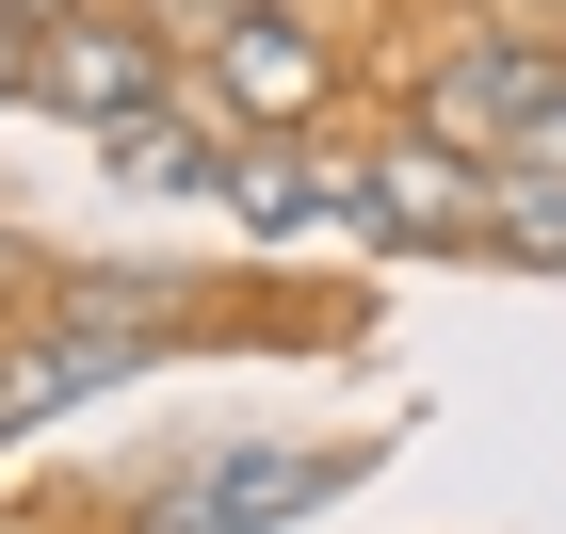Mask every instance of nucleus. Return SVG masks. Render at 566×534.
<instances>
[{
    "instance_id": "nucleus-6",
    "label": "nucleus",
    "mask_w": 566,
    "mask_h": 534,
    "mask_svg": "<svg viewBox=\"0 0 566 534\" xmlns=\"http://www.w3.org/2000/svg\"><path fill=\"white\" fill-rule=\"evenodd\" d=\"M340 486H356V453H211L163 519H195V534H260V519H307V502H340Z\"/></svg>"
},
{
    "instance_id": "nucleus-3",
    "label": "nucleus",
    "mask_w": 566,
    "mask_h": 534,
    "mask_svg": "<svg viewBox=\"0 0 566 534\" xmlns=\"http://www.w3.org/2000/svg\"><path fill=\"white\" fill-rule=\"evenodd\" d=\"M324 82H340V65H324V33H307L292 0H260V17H227V33L195 49V97H211L243 146H292L307 114H324Z\"/></svg>"
},
{
    "instance_id": "nucleus-1",
    "label": "nucleus",
    "mask_w": 566,
    "mask_h": 534,
    "mask_svg": "<svg viewBox=\"0 0 566 534\" xmlns=\"http://www.w3.org/2000/svg\"><path fill=\"white\" fill-rule=\"evenodd\" d=\"M551 114H566V49L518 33V17H485V33H453V49L421 65V130L470 146V163H518Z\"/></svg>"
},
{
    "instance_id": "nucleus-2",
    "label": "nucleus",
    "mask_w": 566,
    "mask_h": 534,
    "mask_svg": "<svg viewBox=\"0 0 566 534\" xmlns=\"http://www.w3.org/2000/svg\"><path fill=\"white\" fill-rule=\"evenodd\" d=\"M356 227L373 243H421V260H485L502 243V163H470V146H437V130L356 146Z\"/></svg>"
},
{
    "instance_id": "nucleus-9",
    "label": "nucleus",
    "mask_w": 566,
    "mask_h": 534,
    "mask_svg": "<svg viewBox=\"0 0 566 534\" xmlns=\"http://www.w3.org/2000/svg\"><path fill=\"white\" fill-rule=\"evenodd\" d=\"M146 17H163V33H195V49H211L227 17H260V0H146Z\"/></svg>"
},
{
    "instance_id": "nucleus-7",
    "label": "nucleus",
    "mask_w": 566,
    "mask_h": 534,
    "mask_svg": "<svg viewBox=\"0 0 566 534\" xmlns=\"http://www.w3.org/2000/svg\"><path fill=\"white\" fill-rule=\"evenodd\" d=\"M227 211L260 227V243H292V227H356V163L340 146H243V163H227Z\"/></svg>"
},
{
    "instance_id": "nucleus-4",
    "label": "nucleus",
    "mask_w": 566,
    "mask_h": 534,
    "mask_svg": "<svg viewBox=\"0 0 566 534\" xmlns=\"http://www.w3.org/2000/svg\"><path fill=\"white\" fill-rule=\"evenodd\" d=\"M33 97H49V114H82V130L114 146L130 114H163V97H178V65H163L146 17H97V0H82V17H49V33H33Z\"/></svg>"
},
{
    "instance_id": "nucleus-12",
    "label": "nucleus",
    "mask_w": 566,
    "mask_h": 534,
    "mask_svg": "<svg viewBox=\"0 0 566 534\" xmlns=\"http://www.w3.org/2000/svg\"><path fill=\"white\" fill-rule=\"evenodd\" d=\"M0 17H17V33H49V17H82V0H0Z\"/></svg>"
},
{
    "instance_id": "nucleus-5",
    "label": "nucleus",
    "mask_w": 566,
    "mask_h": 534,
    "mask_svg": "<svg viewBox=\"0 0 566 534\" xmlns=\"http://www.w3.org/2000/svg\"><path fill=\"white\" fill-rule=\"evenodd\" d=\"M227 163H243V130H227V114H211L195 82H178L163 114H130V130L97 146V178H114V195H163V211H178V195H227Z\"/></svg>"
},
{
    "instance_id": "nucleus-11",
    "label": "nucleus",
    "mask_w": 566,
    "mask_h": 534,
    "mask_svg": "<svg viewBox=\"0 0 566 534\" xmlns=\"http://www.w3.org/2000/svg\"><path fill=\"white\" fill-rule=\"evenodd\" d=\"M0 97H33V33H17V17H0Z\"/></svg>"
},
{
    "instance_id": "nucleus-8",
    "label": "nucleus",
    "mask_w": 566,
    "mask_h": 534,
    "mask_svg": "<svg viewBox=\"0 0 566 534\" xmlns=\"http://www.w3.org/2000/svg\"><path fill=\"white\" fill-rule=\"evenodd\" d=\"M130 373H146V341H82V324H49V341H17V356H0V438H17V421H49V405L130 389Z\"/></svg>"
},
{
    "instance_id": "nucleus-10",
    "label": "nucleus",
    "mask_w": 566,
    "mask_h": 534,
    "mask_svg": "<svg viewBox=\"0 0 566 534\" xmlns=\"http://www.w3.org/2000/svg\"><path fill=\"white\" fill-rule=\"evenodd\" d=\"M0 308H33V243L17 227H0Z\"/></svg>"
},
{
    "instance_id": "nucleus-13",
    "label": "nucleus",
    "mask_w": 566,
    "mask_h": 534,
    "mask_svg": "<svg viewBox=\"0 0 566 534\" xmlns=\"http://www.w3.org/2000/svg\"><path fill=\"white\" fill-rule=\"evenodd\" d=\"M146 534H195V519H146Z\"/></svg>"
}]
</instances>
